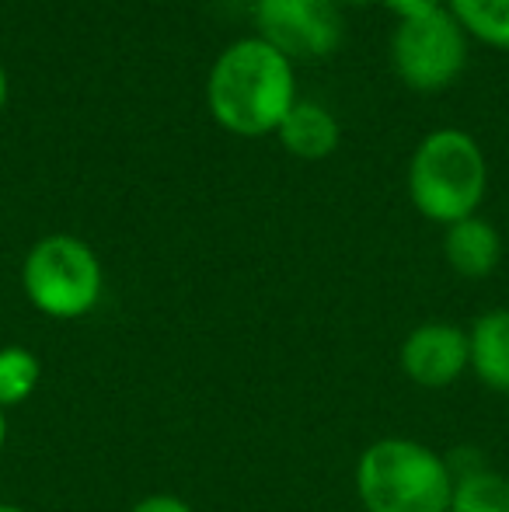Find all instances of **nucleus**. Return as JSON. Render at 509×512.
I'll return each mask as SVG.
<instances>
[{
    "label": "nucleus",
    "instance_id": "obj_1",
    "mask_svg": "<svg viewBox=\"0 0 509 512\" xmlns=\"http://www.w3.org/2000/svg\"><path fill=\"white\" fill-rule=\"evenodd\" d=\"M206 105L213 122L231 136H272L297 105L293 63L258 35L234 39L206 74Z\"/></svg>",
    "mask_w": 509,
    "mask_h": 512
},
{
    "label": "nucleus",
    "instance_id": "obj_2",
    "mask_svg": "<svg viewBox=\"0 0 509 512\" xmlns=\"http://www.w3.org/2000/svg\"><path fill=\"white\" fill-rule=\"evenodd\" d=\"M353 485L367 512H450L454 467L419 439L384 436L360 453Z\"/></svg>",
    "mask_w": 509,
    "mask_h": 512
},
{
    "label": "nucleus",
    "instance_id": "obj_3",
    "mask_svg": "<svg viewBox=\"0 0 509 512\" xmlns=\"http://www.w3.org/2000/svg\"><path fill=\"white\" fill-rule=\"evenodd\" d=\"M408 199L415 213L450 227L478 213L489 192V161L471 133L457 126L433 129L408 157Z\"/></svg>",
    "mask_w": 509,
    "mask_h": 512
},
{
    "label": "nucleus",
    "instance_id": "obj_4",
    "mask_svg": "<svg viewBox=\"0 0 509 512\" xmlns=\"http://www.w3.org/2000/svg\"><path fill=\"white\" fill-rule=\"evenodd\" d=\"M21 290L39 314L77 321L102 300L105 269L95 248L77 234H46L21 262Z\"/></svg>",
    "mask_w": 509,
    "mask_h": 512
},
{
    "label": "nucleus",
    "instance_id": "obj_5",
    "mask_svg": "<svg viewBox=\"0 0 509 512\" xmlns=\"http://www.w3.org/2000/svg\"><path fill=\"white\" fill-rule=\"evenodd\" d=\"M468 42V32L447 7L405 18L391 35V67L405 88L433 95V91L450 88L464 74Z\"/></svg>",
    "mask_w": 509,
    "mask_h": 512
},
{
    "label": "nucleus",
    "instance_id": "obj_6",
    "mask_svg": "<svg viewBox=\"0 0 509 512\" xmlns=\"http://www.w3.org/2000/svg\"><path fill=\"white\" fill-rule=\"evenodd\" d=\"M255 35L297 60H325L342 42V11L335 0H255Z\"/></svg>",
    "mask_w": 509,
    "mask_h": 512
},
{
    "label": "nucleus",
    "instance_id": "obj_7",
    "mask_svg": "<svg viewBox=\"0 0 509 512\" xmlns=\"http://www.w3.org/2000/svg\"><path fill=\"white\" fill-rule=\"evenodd\" d=\"M401 370L415 387L440 391L450 387L471 370V342L468 331L450 321H426L412 328L401 342Z\"/></svg>",
    "mask_w": 509,
    "mask_h": 512
},
{
    "label": "nucleus",
    "instance_id": "obj_8",
    "mask_svg": "<svg viewBox=\"0 0 509 512\" xmlns=\"http://www.w3.org/2000/svg\"><path fill=\"white\" fill-rule=\"evenodd\" d=\"M443 258L464 279H485L503 262V237L482 216H468L443 227Z\"/></svg>",
    "mask_w": 509,
    "mask_h": 512
},
{
    "label": "nucleus",
    "instance_id": "obj_9",
    "mask_svg": "<svg viewBox=\"0 0 509 512\" xmlns=\"http://www.w3.org/2000/svg\"><path fill=\"white\" fill-rule=\"evenodd\" d=\"M276 136L286 154H293L297 161H325V157H332L335 150H339L342 126L325 105L300 102L297 98V105L286 112Z\"/></svg>",
    "mask_w": 509,
    "mask_h": 512
},
{
    "label": "nucleus",
    "instance_id": "obj_10",
    "mask_svg": "<svg viewBox=\"0 0 509 512\" xmlns=\"http://www.w3.org/2000/svg\"><path fill=\"white\" fill-rule=\"evenodd\" d=\"M471 342V373L489 391L509 398V307L485 310L468 328Z\"/></svg>",
    "mask_w": 509,
    "mask_h": 512
},
{
    "label": "nucleus",
    "instance_id": "obj_11",
    "mask_svg": "<svg viewBox=\"0 0 509 512\" xmlns=\"http://www.w3.org/2000/svg\"><path fill=\"white\" fill-rule=\"evenodd\" d=\"M450 512H509V478L485 464L454 467Z\"/></svg>",
    "mask_w": 509,
    "mask_h": 512
},
{
    "label": "nucleus",
    "instance_id": "obj_12",
    "mask_svg": "<svg viewBox=\"0 0 509 512\" xmlns=\"http://www.w3.org/2000/svg\"><path fill=\"white\" fill-rule=\"evenodd\" d=\"M447 11L461 21L468 39L509 53V0H447Z\"/></svg>",
    "mask_w": 509,
    "mask_h": 512
},
{
    "label": "nucleus",
    "instance_id": "obj_13",
    "mask_svg": "<svg viewBox=\"0 0 509 512\" xmlns=\"http://www.w3.org/2000/svg\"><path fill=\"white\" fill-rule=\"evenodd\" d=\"M42 363L25 345H4L0 349V408H14L28 401L39 387Z\"/></svg>",
    "mask_w": 509,
    "mask_h": 512
},
{
    "label": "nucleus",
    "instance_id": "obj_14",
    "mask_svg": "<svg viewBox=\"0 0 509 512\" xmlns=\"http://www.w3.org/2000/svg\"><path fill=\"white\" fill-rule=\"evenodd\" d=\"M391 14H398V21L419 18V14H433L440 7H447V0H381Z\"/></svg>",
    "mask_w": 509,
    "mask_h": 512
},
{
    "label": "nucleus",
    "instance_id": "obj_15",
    "mask_svg": "<svg viewBox=\"0 0 509 512\" xmlns=\"http://www.w3.org/2000/svg\"><path fill=\"white\" fill-rule=\"evenodd\" d=\"M129 512H196L185 499H178V495H168V492H157V495H147V499H140Z\"/></svg>",
    "mask_w": 509,
    "mask_h": 512
},
{
    "label": "nucleus",
    "instance_id": "obj_16",
    "mask_svg": "<svg viewBox=\"0 0 509 512\" xmlns=\"http://www.w3.org/2000/svg\"><path fill=\"white\" fill-rule=\"evenodd\" d=\"M7 98H11V77H7V67H4V60H0V115H4V108H7Z\"/></svg>",
    "mask_w": 509,
    "mask_h": 512
},
{
    "label": "nucleus",
    "instance_id": "obj_17",
    "mask_svg": "<svg viewBox=\"0 0 509 512\" xmlns=\"http://www.w3.org/2000/svg\"><path fill=\"white\" fill-rule=\"evenodd\" d=\"M4 443H7V411L0 408V450H4Z\"/></svg>",
    "mask_w": 509,
    "mask_h": 512
},
{
    "label": "nucleus",
    "instance_id": "obj_18",
    "mask_svg": "<svg viewBox=\"0 0 509 512\" xmlns=\"http://www.w3.org/2000/svg\"><path fill=\"white\" fill-rule=\"evenodd\" d=\"M0 512H28V509H21V506H11V502H0Z\"/></svg>",
    "mask_w": 509,
    "mask_h": 512
},
{
    "label": "nucleus",
    "instance_id": "obj_19",
    "mask_svg": "<svg viewBox=\"0 0 509 512\" xmlns=\"http://www.w3.org/2000/svg\"><path fill=\"white\" fill-rule=\"evenodd\" d=\"M335 4H339V7H342V4H353V7H356V4H370V0H335Z\"/></svg>",
    "mask_w": 509,
    "mask_h": 512
}]
</instances>
